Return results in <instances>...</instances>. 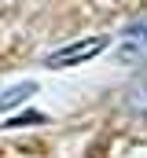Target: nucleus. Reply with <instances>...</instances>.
<instances>
[{
  "label": "nucleus",
  "instance_id": "obj_1",
  "mask_svg": "<svg viewBox=\"0 0 147 158\" xmlns=\"http://www.w3.org/2000/svg\"><path fill=\"white\" fill-rule=\"evenodd\" d=\"M103 48H107V37H92V40H81V44H70V48H63V52L48 55V59H44V66H52V70H59V66H77V63H85V59L99 55Z\"/></svg>",
  "mask_w": 147,
  "mask_h": 158
},
{
  "label": "nucleus",
  "instance_id": "obj_2",
  "mask_svg": "<svg viewBox=\"0 0 147 158\" xmlns=\"http://www.w3.org/2000/svg\"><path fill=\"white\" fill-rule=\"evenodd\" d=\"M33 92H37V85H15V88H4V92H0V114L11 110V107L22 103V99H30Z\"/></svg>",
  "mask_w": 147,
  "mask_h": 158
},
{
  "label": "nucleus",
  "instance_id": "obj_3",
  "mask_svg": "<svg viewBox=\"0 0 147 158\" xmlns=\"http://www.w3.org/2000/svg\"><path fill=\"white\" fill-rule=\"evenodd\" d=\"M136 52H147V26L129 30V37H125V59H132Z\"/></svg>",
  "mask_w": 147,
  "mask_h": 158
}]
</instances>
